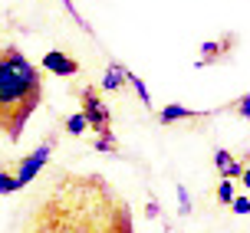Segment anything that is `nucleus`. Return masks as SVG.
I'll return each instance as SVG.
<instances>
[{
	"label": "nucleus",
	"instance_id": "nucleus-10",
	"mask_svg": "<svg viewBox=\"0 0 250 233\" xmlns=\"http://www.w3.org/2000/svg\"><path fill=\"white\" fill-rule=\"evenodd\" d=\"M92 148H96L99 155H115V151H119V138H115V132L96 135V138H92Z\"/></svg>",
	"mask_w": 250,
	"mask_h": 233
},
{
	"label": "nucleus",
	"instance_id": "nucleus-6",
	"mask_svg": "<svg viewBox=\"0 0 250 233\" xmlns=\"http://www.w3.org/2000/svg\"><path fill=\"white\" fill-rule=\"evenodd\" d=\"M234 43V37H224V39H208V43H201V56H198V69L204 66H214V62H221L227 56V46Z\"/></svg>",
	"mask_w": 250,
	"mask_h": 233
},
{
	"label": "nucleus",
	"instance_id": "nucleus-7",
	"mask_svg": "<svg viewBox=\"0 0 250 233\" xmlns=\"http://www.w3.org/2000/svg\"><path fill=\"white\" fill-rule=\"evenodd\" d=\"M204 115H211V112L185 109V105H178V102H171V105H165V109L158 112V122H162V125H171V122H191V118H204Z\"/></svg>",
	"mask_w": 250,
	"mask_h": 233
},
{
	"label": "nucleus",
	"instance_id": "nucleus-20",
	"mask_svg": "<svg viewBox=\"0 0 250 233\" xmlns=\"http://www.w3.org/2000/svg\"><path fill=\"white\" fill-rule=\"evenodd\" d=\"M240 184H244V187H247V191H250V164H247V168H244V174H240Z\"/></svg>",
	"mask_w": 250,
	"mask_h": 233
},
{
	"label": "nucleus",
	"instance_id": "nucleus-2",
	"mask_svg": "<svg viewBox=\"0 0 250 233\" xmlns=\"http://www.w3.org/2000/svg\"><path fill=\"white\" fill-rule=\"evenodd\" d=\"M43 102V76L23 56V49H0V135L10 141L23 138L30 115Z\"/></svg>",
	"mask_w": 250,
	"mask_h": 233
},
{
	"label": "nucleus",
	"instance_id": "nucleus-16",
	"mask_svg": "<svg viewBox=\"0 0 250 233\" xmlns=\"http://www.w3.org/2000/svg\"><path fill=\"white\" fill-rule=\"evenodd\" d=\"M230 210H234L237 217H247L250 214V197H234V200H230Z\"/></svg>",
	"mask_w": 250,
	"mask_h": 233
},
{
	"label": "nucleus",
	"instance_id": "nucleus-1",
	"mask_svg": "<svg viewBox=\"0 0 250 233\" xmlns=\"http://www.w3.org/2000/svg\"><path fill=\"white\" fill-rule=\"evenodd\" d=\"M26 233H135V223L102 174L56 171L30 200Z\"/></svg>",
	"mask_w": 250,
	"mask_h": 233
},
{
	"label": "nucleus",
	"instance_id": "nucleus-11",
	"mask_svg": "<svg viewBox=\"0 0 250 233\" xmlns=\"http://www.w3.org/2000/svg\"><path fill=\"white\" fill-rule=\"evenodd\" d=\"M62 128H66V132H69L73 138H83L89 125H86V118H83V112H73V115H69V118L62 122Z\"/></svg>",
	"mask_w": 250,
	"mask_h": 233
},
{
	"label": "nucleus",
	"instance_id": "nucleus-12",
	"mask_svg": "<svg viewBox=\"0 0 250 233\" xmlns=\"http://www.w3.org/2000/svg\"><path fill=\"white\" fill-rule=\"evenodd\" d=\"M214 168H217V174H221V177H227V174H230V168H234V155H230V151H224V148H221V151H214Z\"/></svg>",
	"mask_w": 250,
	"mask_h": 233
},
{
	"label": "nucleus",
	"instance_id": "nucleus-19",
	"mask_svg": "<svg viewBox=\"0 0 250 233\" xmlns=\"http://www.w3.org/2000/svg\"><path fill=\"white\" fill-rule=\"evenodd\" d=\"M158 214H162V210H158V200L151 197V200H148V207H145V217H148V220H155Z\"/></svg>",
	"mask_w": 250,
	"mask_h": 233
},
{
	"label": "nucleus",
	"instance_id": "nucleus-9",
	"mask_svg": "<svg viewBox=\"0 0 250 233\" xmlns=\"http://www.w3.org/2000/svg\"><path fill=\"white\" fill-rule=\"evenodd\" d=\"M17 191H23V187H20V181L13 177V171L7 168V164H0V197L17 194Z\"/></svg>",
	"mask_w": 250,
	"mask_h": 233
},
{
	"label": "nucleus",
	"instance_id": "nucleus-4",
	"mask_svg": "<svg viewBox=\"0 0 250 233\" xmlns=\"http://www.w3.org/2000/svg\"><path fill=\"white\" fill-rule=\"evenodd\" d=\"M50 155H53V138H46L40 148H33V151H30V155H23V158L10 161L7 168H10L13 177L20 181V187H26L30 181H37V174L50 164Z\"/></svg>",
	"mask_w": 250,
	"mask_h": 233
},
{
	"label": "nucleus",
	"instance_id": "nucleus-17",
	"mask_svg": "<svg viewBox=\"0 0 250 233\" xmlns=\"http://www.w3.org/2000/svg\"><path fill=\"white\" fill-rule=\"evenodd\" d=\"M234 112H237L240 118H250V96L237 98V105H234Z\"/></svg>",
	"mask_w": 250,
	"mask_h": 233
},
{
	"label": "nucleus",
	"instance_id": "nucleus-3",
	"mask_svg": "<svg viewBox=\"0 0 250 233\" xmlns=\"http://www.w3.org/2000/svg\"><path fill=\"white\" fill-rule=\"evenodd\" d=\"M79 112H83L86 125L96 132V135L112 132V112H109L105 102H102V92L96 86H86L83 92H79Z\"/></svg>",
	"mask_w": 250,
	"mask_h": 233
},
{
	"label": "nucleus",
	"instance_id": "nucleus-15",
	"mask_svg": "<svg viewBox=\"0 0 250 233\" xmlns=\"http://www.w3.org/2000/svg\"><path fill=\"white\" fill-rule=\"evenodd\" d=\"M178 204H181V207H178V214H181V217H188V214H191V197H188V187L185 184H178Z\"/></svg>",
	"mask_w": 250,
	"mask_h": 233
},
{
	"label": "nucleus",
	"instance_id": "nucleus-5",
	"mask_svg": "<svg viewBox=\"0 0 250 233\" xmlns=\"http://www.w3.org/2000/svg\"><path fill=\"white\" fill-rule=\"evenodd\" d=\"M40 69H46L53 76H62V79H69V76L79 73V62L73 56H66L62 49H50V53H43V59H40Z\"/></svg>",
	"mask_w": 250,
	"mask_h": 233
},
{
	"label": "nucleus",
	"instance_id": "nucleus-13",
	"mask_svg": "<svg viewBox=\"0 0 250 233\" xmlns=\"http://www.w3.org/2000/svg\"><path fill=\"white\" fill-rule=\"evenodd\" d=\"M128 86H132V89L138 92V98L145 102V109H151V92H148V86H145V82H142V79H138L135 73H128Z\"/></svg>",
	"mask_w": 250,
	"mask_h": 233
},
{
	"label": "nucleus",
	"instance_id": "nucleus-18",
	"mask_svg": "<svg viewBox=\"0 0 250 233\" xmlns=\"http://www.w3.org/2000/svg\"><path fill=\"white\" fill-rule=\"evenodd\" d=\"M60 3H62V7H66V10H69V13H73V17H76V23H83V17H79V10H76V7H73V0H60ZM83 30H86V33H89V26H86V23H83Z\"/></svg>",
	"mask_w": 250,
	"mask_h": 233
},
{
	"label": "nucleus",
	"instance_id": "nucleus-14",
	"mask_svg": "<svg viewBox=\"0 0 250 233\" xmlns=\"http://www.w3.org/2000/svg\"><path fill=\"white\" fill-rule=\"evenodd\" d=\"M214 194H217V200H221L224 207H230V200H234V181H221Z\"/></svg>",
	"mask_w": 250,
	"mask_h": 233
},
{
	"label": "nucleus",
	"instance_id": "nucleus-8",
	"mask_svg": "<svg viewBox=\"0 0 250 233\" xmlns=\"http://www.w3.org/2000/svg\"><path fill=\"white\" fill-rule=\"evenodd\" d=\"M125 82H128V69H125L122 62H109V69L102 76V89L105 92H119Z\"/></svg>",
	"mask_w": 250,
	"mask_h": 233
}]
</instances>
